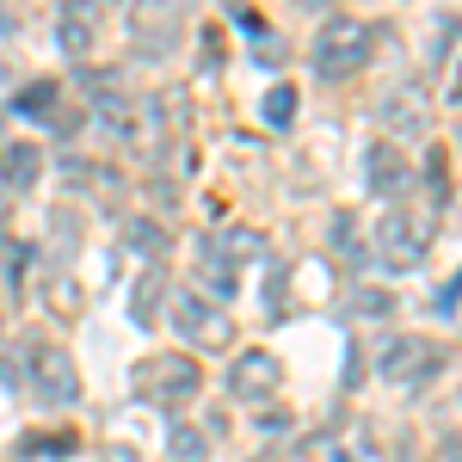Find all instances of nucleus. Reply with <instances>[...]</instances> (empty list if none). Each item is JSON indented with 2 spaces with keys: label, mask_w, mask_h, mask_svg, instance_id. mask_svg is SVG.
<instances>
[{
  "label": "nucleus",
  "mask_w": 462,
  "mask_h": 462,
  "mask_svg": "<svg viewBox=\"0 0 462 462\" xmlns=\"http://www.w3.org/2000/svg\"><path fill=\"white\" fill-rule=\"evenodd\" d=\"M431 210L420 204H394L389 216H376V228H370V253H376V265H389V272H413V265H426L431 253Z\"/></svg>",
  "instance_id": "nucleus-1"
},
{
  "label": "nucleus",
  "mask_w": 462,
  "mask_h": 462,
  "mask_svg": "<svg viewBox=\"0 0 462 462\" xmlns=\"http://www.w3.org/2000/svg\"><path fill=\"white\" fill-rule=\"evenodd\" d=\"M376 25L370 19H346V13H333L315 37V74L320 80H357V74L370 69V56H376Z\"/></svg>",
  "instance_id": "nucleus-2"
},
{
  "label": "nucleus",
  "mask_w": 462,
  "mask_h": 462,
  "mask_svg": "<svg viewBox=\"0 0 462 462\" xmlns=\"http://www.w3.org/2000/svg\"><path fill=\"white\" fill-rule=\"evenodd\" d=\"M130 389L143 401H154V407H191L198 389H204V370H198L191 352H154L130 370Z\"/></svg>",
  "instance_id": "nucleus-3"
},
{
  "label": "nucleus",
  "mask_w": 462,
  "mask_h": 462,
  "mask_svg": "<svg viewBox=\"0 0 462 462\" xmlns=\"http://www.w3.org/2000/svg\"><path fill=\"white\" fill-rule=\"evenodd\" d=\"M444 364H450V352H444L438 339H420V333L389 339L383 357H376L383 383H394V389H420V383H431V376H444Z\"/></svg>",
  "instance_id": "nucleus-4"
},
{
  "label": "nucleus",
  "mask_w": 462,
  "mask_h": 462,
  "mask_svg": "<svg viewBox=\"0 0 462 462\" xmlns=\"http://www.w3.org/2000/svg\"><path fill=\"white\" fill-rule=\"evenodd\" d=\"M173 327L198 346V352H228V346H235L228 309H216L204 290H173Z\"/></svg>",
  "instance_id": "nucleus-5"
},
{
  "label": "nucleus",
  "mask_w": 462,
  "mask_h": 462,
  "mask_svg": "<svg viewBox=\"0 0 462 462\" xmlns=\"http://www.w3.org/2000/svg\"><path fill=\"white\" fill-rule=\"evenodd\" d=\"M25 383H32L37 407H74V401H80V364H74L62 346H32Z\"/></svg>",
  "instance_id": "nucleus-6"
},
{
  "label": "nucleus",
  "mask_w": 462,
  "mask_h": 462,
  "mask_svg": "<svg viewBox=\"0 0 462 462\" xmlns=\"http://www.w3.org/2000/svg\"><path fill=\"white\" fill-rule=\"evenodd\" d=\"M179 19H185V0H136L130 6V37L143 56H167L179 43Z\"/></svg>",
  "instance_id": "nucleus-7"
},
{
  "label": "nucleus",
  "mask_w": 462,
  "mask_h": 462,
  "mask_svg": "<svg viewBox=\"0 0 462 462\" xmlns=\"http://www.w3.org/2000/svg\"><path fill=\"white\" fill-rule=\"evenodd\" d=\"M247 253H259V235L253 228H235V235H210L204 241V284L216 290V296H235V278H241V259Z\"/></svg>",
  "instance_id": "nucleus-8"
},
{
  "label": "nucleus",
  "mask_w": 462,
  "mask_h": 462,
  "mask_svg": "<svg viewBox=\"0 0 462 462\" xmlns=\"http://www.w3.org/2000/svg\"><path fill=\"white\" fill-rule=\"evenodd\" d=\"M376 124L389 130V136H426L431 130V99L420 80H401V87H389L383 99H376Z\"/></svg>",
  "instance_id": "nucleus-9"
},
{
  "label": "nucleus",
  "mask_w": 462,
  "mask_h": 462,
  "mask_svg": "<svg viewBox=\"0 0 462 462\" xmlns=\"http://www.w3.org/2000/svg\"><path fill=\"white\" fill-rule=\"evenodd\" d=\"M278 383H284V364H278L272 352H259V346L228 364V394H235V401H247V407L272 401V394H278Z\"/></svg>",
  "instance_id": "nucleus-10"
},
{
  "label": "nucleus",
  "mask_w": 462,
  "mask_h": 462,
  "mask_svg": "<svg viewBox=\"0 0 462 462\" xmlns=\"http://www.w3.org/2000/svg\"><path fill=\"white\" fill-rule=\"evenodd\" d=\"M99 19H106V0H62V13H56V37H62V50H69V56H93V43H99Z\"/></svg>",
  "instance_id": "nucleus-11"
},
{
  "label": "nucleus",
  "mask_w": 462,
  "mask_h": 462,
  "mask_svg": "<svg viewBox=\"0 0 462 462\" xmlns=\"http://www.w3.org/2000/svg\"><path fill=\"white\" fill-rule=\"evenodd\" d=\"M370 191H383V198H407V191H413V167L401 161L394 143L370 148Z\"/></svg>",
  "instance_id": "nucleus-12"
},
{
  "label": "nucleus",
  "mask_w": 462,
  "mask_h": 462,
  "mask_svg": "<svg viewBox=\"0 0 462 462\" xmlns=\"http://www.w3.org/2000/svg\"><path fill=\"white\" fill-rule=\"evenodd\" d=\"M0 167H6V185H13V191H32L37 173H43V154H37V143H13Z\"/></svg>",
  "instance_id": "nucleus-13"
},
{
  "label": "nucleus",
  "mask_w": 462,
  "mask_h": 462,
  "mask_svg": "<svg viewBox=\"0 0 462 462\" xmlns=\"http://www.w3.org/2000/svg\"><path fill=\"white\" fill-rule=\"evenodd\" d=\"M43 302H50V315H56V320H80V309H87L69 272H50V278H43Z\"/></svg>",
  "instance_id": "nucleus-14"
},
{
  "label": "nucleus",
  "mask_w": 462,
  "mask_h": 462,
  "mask_svg": "<svg viewBox=\"0 0 462 462\" xmlns=\"http://www.w3.org/2000/svg\"><path fill=\"white\" fill-rule=\"evenodd\" d=\"M161 290H167V278H161V272H143V278H136V296H130V315H136V327H154Z\"/></svg>",
  "instance_id": "nucleus-15"
},
{
  "label": "nucleus",
  "mask_w": 462,
  "mask_h": 462,
  "mask_svg": "<svg viewBox=\"0 0 462 462\" xmlns=\"http://www.w3.org/2000/svg\"><path fill=\"white\" fill-rule=\"evenodd\" d=\"M124 247H130V253H143V259H161V253H167V235H161V222L136 216V222L124 228Z\"/></svg>",
  "instance_id": "nucleus-16"
},
{
  "label": "nucleus",
  "mask_w": 462,
  "mask_h": 462,
  "mask_svg": "<svg viewBox=\"0 0 462 462\" xmlns=\"http://www.w3.org/2000/svg\"><path fill=\"white\" fill-rule=\"evenodd\" d=\"M80 450V438L62 431V438H19V457H74Z\"/></svg>",
  "instance_id": "nucleus-17"
},
{
  "label": "nucleus",
  "mask_w": 462,
  "mask_h": 462,
  "mask_svg": "<svg viewBox=\"0 0 462 462\" xmlns=\"http://www.w3.org/2000/svg\"><path fill=\"white\" fill-rule=\"evenodd\" d=\"M56 93H62L56 80H32V87L19 93V111H32V117H50V111H56Z\"/></svg>",
  "instance_id": "nucleus-18"
},
{
  "label": "nucleus",
  "mask_w": 462,
  "mask_h": 462,
  "mask_svg": "<svg viewBox=\"0 0 462 462\" xmlns=\"http://www.w3.org/2000/svg\"><path fill=\"white\" fill-rule=\"evenodd\" d=\"M290 117H296V87H278V93L265 99V124H278V130H284Z\"/></svg>",
  "instance_id": "nucleus-19"
},
{
  "label": "nucleus",
  "mask_w": 462,
  "mask_h": 462,
  "mask_svg": "<svg viewBox=\"0 0 462 462\" xmlns=\"http://www.w3.org/2000/svg\"><path fill=\"white\" fill-rule=\"evenodd\" d=\"M333 253H339V259H357V235H352V216L346 210H333Z\"/></svg>",
  "instance_id": "nucleus-20"
},
{
  "label": "nucleus",
  "mask_w": 462,
  "mask_h": 462,
  "mask_svg": "<svg viewBox=\"0 0 462 462\" xmlns=\"http://www.w3.org/2000/svg\"><path fill=\"white\" fill-rule=\"evenodd\" d=\"M352 309H357V315H394V296H389V290H357Z\"/></svg>",
  "instance_id": "nucleus-21"
},
{
  "label": "nucleus",
  "mask_w": 462,
  "mask_h": 462,
  "mask_svg": "<svg viewBox=\"0 0 462 462\" xmlns=\"http://www.w3.org/2000/svg\"><path fill=\"white\" fill-rule=\"evenodd\" d=\"M173 457H179V462H198V457H204V438H198L191 426H179V431H173Z\"/></svg>",
  "instance_id": "nucleus-22"
},
{
  "label": "nucleus",
  "mask_w": 462,
  "mask_h": 462,
  "mask_svg": "<svg viewBox=\"0 0 462 462\" xmlns=\"http://www.w3.org/2000/svg\"><path fill=\"white\" fill-rule=\"evenodd\" d=\"M457 302H462V272H457V278H450V284H444V296H438V309H444V315H450V309H457Z\"/></svg>",
  "instance_id": "nucleus-23"
},
{
  "label": "nucleus",
  "mask_w": 462,
  "mask_h": 462,
  "mask_svg": "<svg viewBox=\"0 0 462 462\" xmlns=\"http://www.w3.org/2000/svg\"><path fill=\"white\" fill-rule=\"evenodd\" d=\"M302 6H320V0H302Z\"/></svg>",
  "instance_id": "nucleus-24"
},
{
  "label": "nucleus",
  "mask_w": 462,
  "mask_h": 462,
  "mask_svg": "<svg viewBox=\"0 0 462 462\" xmlns=\"http://www.w3.org/2000/svg\"><path fill=\"white\" fill-rule=\"evenodd\" d=\"M457 99H462V87H457Z\"/></svg>",
  "instance_id": "nucleus-25"
}]
</instances>
